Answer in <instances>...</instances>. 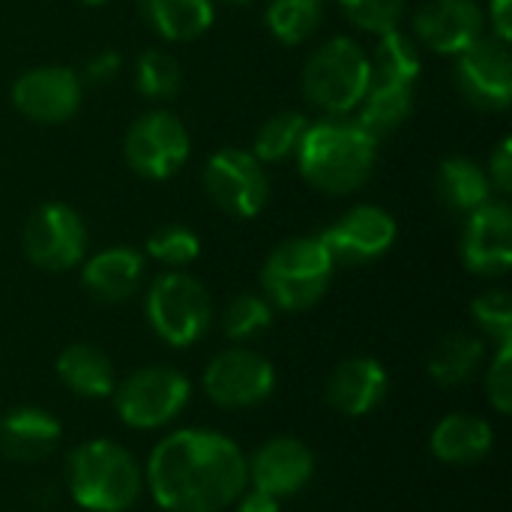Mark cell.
I'll list each match as a JSON object with an SVG mask.
<instances>
[{"instance_id": "cell-18", "label": "cell", "mask_w": 512, "mask_h": 512, "mask_svg": "<svg viewBox=\"0 0 512 512\" xmlns=\"http://www.w3.org/2000/svg\"><path fill=\"white\" fill-rule=\"evenodd\" d=\"M387 372L372 357H351L339 363L327 381V402L345 417H363L375 411L387 396Z\"/></svg>"}, {"instance_id": "cell-5", "label": "cell", "mask_w": 512, "mask_h": 512, "mask_svg": "<svg viewBox=\"0 0 512 512\" xmlns=\"http://www.w3.org/2000/svg\"><path fill=\"white\" fill-rule=\"evenodd\" d=\"M372 81L369 54L348 36H333L318 45L303 66V96L327 117L357 111Z\"/></svg>"}, {"instance_id": "cell-26", "label": "cell", "mask_w": 512, "mask_h": 512, "mask_svg": "<svg viewBox=\"0 0 512 512\" xmlns=\"http://www.w3.org/2000/svg\"><path fill=\"white\" fill-rule=\"evenodd\" d=\"M483 357L486 345L480 336L462 330L447 333L429 357V378L441 387H459L474 378V372L483 366Z\"/></svg>"}, {"instance_id": "cell-33", "label": "cell", "mask_w": 512, "mask_h": 512, "mask_svg": "<svg viewBox=\"0 0 512 512\" xmlns=\"http://www.w3.org/2000/svg\"><path fill=\"white\" fill-rule=\"evenodd\" d=\"M345 18L366 33L384 36L390 30H399L405 15V0H336Z\"/></svg>"}, {"instance_id": "cell-7", "label": "cell", "mask_w": 512, "mask_h": 512, "mask_svg": "<svg viewBox=\"0 0 512 512\" xmlns=\"http://www.w3.org/2000/svg\"><path fill=\"white\" fill-rule=\"evenodd\" d=\"M114 411L129 429H159L168 426L192 396L186 375L168 366H147L114 387Z\"/></svg>"}, {"instance_id": "cell-34", "label": "cell", "mask_w": 512, "mask_h": 512, "mask_svg": "<svg viewBox=\"0 0 512 512\" xmlns=\"http://www.w3.org/2000/svg\"><path fill=\"white\" fill-rule=\"evenodd\" d=\"M471 312H474L477 327H480L489 339H495L498 345L512 342V297L507 291L495 288V291L480 294V297L474 300Z\"/></svg>"}, {"instance_id": "cell-27", "label": "cell", "mask_w": 512, "mask_h": 512, "mask_svg": "<svg viewBox=\"0 0 512 512\" xmlns=\"http://www.w3.org/2000/svg\"><path fill=\"white\" fill-rule=\"evenodd\" d=\"M327 15V0H270L264 21L282 45L309 42Z\"/></svg>"}, {"instance_id": "cell-32", "label": "cell", "mask_w": 512, "mask_h": 512, "mask_svg": "<svg viewBox=\"0 0 512 512\" xmlns=\"http://www.w3.org/2000/svg\"><path fill=\"white\" fill-rule=\"evenodd\" d=\"M147 255L165 267H186L201 255V240L186 225H162L147 237Z\"/></svg>"}, {"instance_id": "cell-23", "label": "cell", "mask_w": 512, "mask_h": 512, "mask_svg": "<svg viewBox=\"0 0 512 512\" xmlns=\"http://www.w3.org/2000/svg\"><path fill=\"white\" fill-rule=\"evenodd\" d=\"M138 9L165 42H192L204 36L216 18L213 0H138Z\"/></svg>"}, {"instance_id": "cell-6", "label": "cell", "mask_w": 512, "mask_h": 512, "mask_svg": "<svg viewBox=\"0 0 512 512\" xmlns=\"http://www.w3.org/2000/svg\"><path fill=\"white\" fill-rule=\"evenodd\" d=\"M144 312L162 342L174 348H189L210 330L213 300L207 288L189 273L168 270L153 279L144 300Z\"/></svg>"}, {"instance_id": "cell-31", "label": "cell", "mask_w": 512, "mask_h": 512, "mask_svg": "<svg viewBox=\"0 0 512 512\" xmlns=\"http://www.w3.org/2000/svg\"><path fill=\"white\" fill-rule=\"evenodd\" d=\"M273 321V306L267 303V297L258 294H240L228 303L225 315H222V333L231 342H246L255 339L258 333H264Z\"/></svg>"}, {"instance_id": "cell-41", "label": "cell", "mask_w": 512, "mask_h": 512, "mask_svg": "<svg viewBox=\"0 0 512 512\" xmlns=\"http://www.w3.org/2000/svg\"><path fill=\"white\" fill-rule=\"evenodd\" d=\"M84 6H102V3H108V0H81Z\"/></svg>"}, {"instance_id": "cell-19", "label": "cell", "mask_w": 512, "mask_h": 512, "mask_svg": "<svg viewBox=\"0 0 512 512\" xmlns=\"http://www.w3.org/2000/svg\"><path fill=\"white\" fill-rule=\"evenodd\" d=\"M81 282L87 294L99 303H123L129 300L144 282V255L129 246H111L96 252L84 270Z\"/></svg>"}, {"instance_id": "cell-14", "label": "cell", "mask_w": 512, "mask_h": 512, "mask_svg": "<svg viewBox=\"0 0 512 512\" xmlns=\"http://www.w3.org/2000/svg\"><path fill=\"white\" fill-rule=\"evenodd\" d=\"M12 105L33 123H66L81 108V78L69 66H36L15 78Z\"/></svg>"}, {"instance_id": "cell-20", "label": "cell", "mask_w": 512, "mask_h": 512, "mask_svg": "<svg viewBox=\"0 0 512 512\" xmlns=\"http://www.w3.org/2000/svg\"><path fill=\"white\" fill-rule=\"evenodd\" d=\"M60 441V423L42 408H15L0 420V450L6 459L33 465L54 453Z\"/></svg>"}, {"instance_id": "cell-15", "label": "cell", "mask_w": 512, "mask_h": 512, "mask_svg": "<svg viewBox=\"0 0 512 512\" xmlns=\"http://www.w3.org/2000/svg\"><path fill=\"white\" fill-rule=\"evenodd\" d=\"M411 24L423 48L456 57L486 33V12L477 0H423Z\"/></svg>"}, {"instance_id": "cell-28", "label": "cell", "mask_w": 512, "mask_h": 512, "mask_svg": "<svg viewBox=\"0 0 512 512\" xmlns=\"http://www.w3.org/2000/svg\"><path fill=\"white\" fill-rule=\"evenodd\" d=\"M369 66H372V78L417 84L423 60H420L417 42L408 33L390 30V33L378 36V45H375V51L369 57Z\"/></svg>"}, {"instance_id": "cell-11", "label": "cell", "mask_w": 512, "mask_h": 512, "mask_svg": "<svg viewBox=\"0 0 512 512\" xmlns=\"http://www.w3.org/2000/svg\"><path fill=\"white\" fill-rule=\"evenodd\" d=\"M462 99L477 111H504L512 102L510 45L483 33L471 48L456 54L453 69Z\"/></svg>"}, {"instance_id": "cell-9", "label": "cell", "mask_w": 512, "mask_h": 512, "mask_svg": "<svg viewBox=\"0 0 512 512\" xmlns=\"http://www.w3.org/2000/svg\"><path fill=\"white\" fill-rule=\"evenodd\" d=\"M24 255L33 267L48 273H66L87 255V225L69 204L51 201L33 210L24 225Z\"/></svg>"}, {"instance_id": "cell-2", "label": "cell", "mask_w": 512, "mask_h": 512, "mask_svg": "<svg viewBox=\"0 0 512 512\" xmlns=\"http://www.w3.org/2000/svg\"><path fill=\"white\" fill-rule=\"evenodd\" d=\"M300 177L327 195H348L369 183L378 162V141L351 117H324L309 123L297 147Z\"/></svg>"}, {"instance_id": "cell-1", "label": "cell", "mask_w": 512, "mask_h": 512, "mask_svg": "<svg viewBox=\"0 0 512 512\" xmlns=\"http://www.w3.org/2000/svg\"><path fill=\"white\" fill-rule=\"evenodd\" d=\"M249 483L243 450L222 432L180 429L147 459V486L168 512H222Z\"/></svg>"}, {"instance_id": "cell-25", "label": "cell", "mask_w": 512, "mask_h": 512, "mask_svg": "<svg viewBox=\"0 0 512 512\" xmlns=\"http://www.w3.org/2000/svg\"><path fill=\"white\" fill-rule=\"evenodd\" d=\"M57 378L84 399H102L114 393V369L111 360L96 345H69L57 357Z\"/></svg>"}, {"instance_id": "cell-10", "label": "cell", "mask_w": 512, "mask_h": 512, "mask_svg": "<svg viewBox=\"0 0 512 512\" xmlns=\"http://www.w3.org/2000/svg\"><path fill=\"white\" fill-rule=\"evenodd\" d=\"M192 141L186 126L171 111L141 114L123 141V156L129 168L144 180H168L189 159Z\"/></svg>"}, {"instance_id": "cell-3", "label": "cell", "mask_w": 512, "mask_h": 512, "mask_svg": "<svg viewBox=\"0 0 512 512\" xmlns=\"http://www.w3.org/2000/svg\"><path fill=\"white\" fill-rule=\"evenodd\" d=\"M66 486L81 510L126 512L141 498L144 474L126 447L96 438L69 453Z\"/></svg>"}, {"instance_id": "cell-12", "label": "cell", "mask_w": 512, "mask_h": 512, "mask_svg": "<svg viewBox=\"0 0 512 512\" xmlns=\"http://www.w3.org/2000/svg\"><path fill=\"white\" fill-rule=\"evenodd\" d=\"M276 387V369L267 357L249 348H228L204 369V393L228 411H243L267 402Z\"/></svg>"}, {"instance_id": "cell-17", "label": "cell", "mask_w": 512, "mask_h": 512, "mask_svg": "<svg viewBox=\"0 0 512 512\" xmlns=\"http://www.w3.org/2000/svg\"><path fill=\"white\" fill-rule=\"evenodd\" d=\"M315 474V459L309 447L297 438H273L261 444L249 462V480L252 489H261L273 498H291Z\"/></svg>"}, {"instance_id": "cell-22", "label": "cell", "mask_w": 512, "mask_h": 512, "mask_svg": "<svg viewBox=\"0 0 512 512\" xmlns=\"http://www.w3.org/2000/svg\"><path fill=\"white\" fill-rule=\"evenodd\" d=\"M411 111H414V84L372 78L366 96L360 99V105L354 111L357 114L354 120L375 141H384L402 129V123L411 117Z\"/></svg>"}, {"instance_id": "cell-16", "label": "cell", "mask_w": 512, "mask_h": 512, "mask_svg": "<svg viewBox=\"0 0 512 512\" xmlns=\"http://www.w3.org/2000/svg\"><path fill=\"white\" fill-rule=\"evenodd\" d=\"M462 261L477 276H504L512 267V210L507 201H486L465 216Z\"/></svg>"}, {"instance_id": "cell-35", "label": "cell", "mask_w": 512, "mask_h": 512, "mask_svg": "<svg viewBox=\"0 0 512 512\" xmlns=\"http://www.w3.org/2000/svg\"><path fill=\"white\" fill-rule=\"evenodd\" d=\"M486 390H489V402L495 405L498 414H510L512 411V342L498 345V354L489 366L486 375Z\"/></svg>"}, {"instance_id": "cell-40", "label": "cell", "mask_w": 512, "mask_h": 512, "mask_svg": "<svg viewBox=\"0 0 512 512\" xmlns=\"http://www.w3.org/2000/svg\"><path fill=\"white\" fill-rule=\"evenodd\" d=\"M225 3H228V6H249L252 0H225Z\"/></svg>"}, {"instance_id": "cell-37", "label": "cell", "mask_w": 512, "mask_h": 512, "mask_svg": "<svg viewBox=\"0 0 512 512\" xmlns=\"http://www.w3.org/2000/svg\"><path fill=\"white\" fill-rule=\"evenodd\" d=\"M120 72V54L114 48H102L99 54H93L87 60V69H84V78L93 81V84H108L114 81Z\"/></svg>"}, {"instance_id": "cell-30", "label": "cell", "mask_w": 512, "mask_h": 512, "mask_svg": "<svg viewBox=\"0 0 512 512\" xmlns=\"http://www.w3.org/2000/svg\"><path fill=\"white\" fill-rule=\"evenodd\" d=\"M180 84H183V69L171 51L147 48L135 60V87L144 99L168 102L180 93Z\"/></svg>"}, {"instance_id": "cell-21", "label": "cell", "mask_w": 512, "mask_h": 512, "mask_svg": "<svg viewBox=\"0 0 512 512\" xmlns=\"http://www.w3.org/2000/svg\"><path fill=\"white\" fill-rule=\"evenodd\" d=\"M495 432L486 420L474 414H450L444 417L429 438V450L444 465H477L492 453Z\"/></svg>"}, {"instance_id": "cell-29", "label": "cell", "mask_w": 512, "mask_h": 512, "mask_svg": "<svg viewBox=\"0 0 512 512\" xmlns=\"http://www.w3.org/2000/svg\"><path fill=\"white\" fill-rule=\"evenodd\" d=\"M309 117L300 111H279L270 120H264V126L255 135V147L252 156L261 165H273V162H285L288 156L297 153L306 129H309Z\"/></svg>"}, {"instance_id": "cell-39", "label": "cell", "mask_w": 512, "mask_h": 512, "mask_svg": "<svg viewBox=\"0 0 512 512\" xmlns=\"http://www.w3.org/2000/svg\"><path fill=\"white\" fill-rule=\"evenodd\" d=\"M237 501H240L237 512H279V498H273V495H267L261 489L243 492Z\"/></svg>"}, {"instance_id": "cell-4", "label": "cell", "mask_w": 512, "mask_h": 512, "mask_svg": "<svg viewBox=\"0 0 512 512\" xmlns=\"http://www.w3.org/2000/svg\"><path fill=\"white\" fill-rule=\"evenodd\" d=\"M333 270L336 264L321 237H288L267 255L261 288L276 309L303 312L327 294Z\"/></svg>"}, {"instance_id": "cell-36", "label": "cell", "mask_w": 512, "mask_h": 512, "mask_svg": "<svg viewBox=\"0 0 512 512\" xmlns=\"http://www.w3.org/2000/svg\"><path fill=\"white\" fill-rule=\"evenodd\" d=\"M486 177H489V183H492V189L498 192V195H510L512 192V141L510 138H504L498 147H495V153L489 156V171H486Z\"/></svg>"}, {"instance_id": "cell-8", "label": "cell", "mask_w": 512, "mask_h": 512, "mask_svg": "<svg viewBox=\"0 0 512 512\" xmlns=\"http://www.w3.org/2000/svg\"><path fill=\"white\" fill-rule=\"evenodd\" d=\"M204 192L222 213L234 219H255L270 201V180L249 150L225 147L204 165Z\"/></svg>"}, {"instance_id": "cell-24", "label": "cell", "mask_w": 512, "mask_h": 512, "mask_svg": "<svg viewBox=\"0 0 512 512\" xmlns=\"http://www.w3.org/2000/svg\"><path fill=\"white\" fill-rule=\"evenodd\" d=\"M438 198L447 210L468 216L486 201H492V183L486 177V168H480L474 159L450 156L438 165Z\"/></svg>"}, {"instance_id": "cell-38", "label": "cell", "mask_w": 512, "mask_h": 512, "mask_svg": "<svg viewBox=\"0 0 512 512\" xmlns=\"http://www.w3.org/2000/svg\"><path fill=\"white\" fill-rule=\"evenodd\" d=\"M489 33L510 45L512 39V0H489Z\"/></svg>"}, {"instance_id": "cell-13", "label": "cell", "mask_w": 512, "mask_h": 512, "mask_svg": "<svg viewBox=\"0 0 512 512\" xmlns=\"http://www.w3.org/2000/svg\"><path fill=\"white\" fill-rule=\"evenodd\" d=\"M396 234H399L396 219L384 207L357 204L348 213H342L333 225H327L324 234L318 237L327 246L333 264L360 267L384 258L393 249Z\"/></svg>"}]
</instances>
